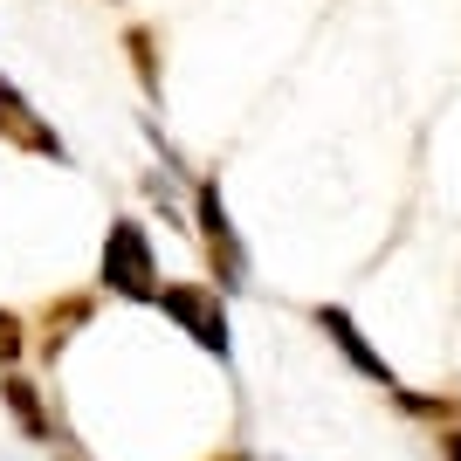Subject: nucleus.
<instances>
[{
    "mask_svg": "<svg viewBox=\"0 0 461 461\" xmlns=\"http://www.w3.org/2000/svg\"><path fill=\"white\" fill-rule=\"evenodd\" d=\"M104 289L131 296V303H158V269H152V241L138 221H117L104 241Z\"/></svg>",
    "mask_w": 461,
    "mask_h": 461,
    "instance_id": "1",
    "label": "nucleus"
},
{
    "mask_svg": "<svg viewBox=\"0 0 461 461\" xmlns=\"http://www.w3.org/2000/svg\"><path fill=\"white\" fill-rule=\"evenodd\" d=\"M158 310H166L200 351L228 358V310H221L213 289H200V283H158Z\"/></svg>",
    "mask_w": 461,
    "mask_h": 461,
    "instance_id": "2",
    "label": "nucleus"
},
{
    "mask_svg": "<svg viewBox=\"0 0 461 461\" xmlns=\"http://www.w3.org/2000/svg\"><path fill=\"white\" fill-rule=\"evenodd\" d=\"M200 234H207L213 249H221V283L228 289H241L249 283V249H241V241H234V228H228V207H221V186H200Z\"/></svg>",
    "mask_w": 461,
    "mask_h": 461,
    "instance_id": "3",
    "label": "nucleus"
},
{
    "mask_svg": "<svg viewBox=\"0 0 461 461\" xmlns=\"http://www.w3.org/2000/svg\"><path fill=\"white\" fill-rule=\"evenodd\" d=\"M0 138H14V145H28V152H49V158H62V138L41 124L35 111H28V96L14 90V83L0 77Z\"/></svg>",
    "mask_w": 461,
    "mask_h": 461,
    "instance_id": "4",
    "label": "nucleus"
},
{
    "mask_svg": "<svg viewBox=\"0 0 461 461\" xmlns=\"http://www.w3.org/2000/svg\"><path fill=\"white\" fill-rule=\"evenodd\" d=\"M317 324H324V338H330L338 351H345V358H351L358 372H366V379H379V385H400V379H393V366H385L379 351H372L366 338H358V324H351V317H345L338 303H317Z\"/></svg>",
    "mask_w": 461,
    "mask_h": 461,
    "instance_id": "5",
    "label": "nucleus"
},
{
    "mask_svg": "<svg viewBox=\"0 0 461 461\" xmlns=\"http://www.w3.org/2000/svg\"><path fill=\"white\" fill-rule=\"evenodd\" d=\"M0 400H7V413H14V427L28 434V441H49V434H56V427H49V406H41V393H35V379L7 372V379H0Z\"/></svg>",
    "mask_w": 461,
    "mask_h": 461,
    "instance_id": "6",
    "label": "nucleus"
},
{
    "mask_svg": "<svg viewBox=\"0 0 461 461\" xmlns=\"http://www.w3.org/2000/svg\"><path fill=\"white\" fill-rule=\"evenodd\" d=\"M21 345H28V338H21V324L7 317V310H0V366H14V358H21Z\"/></svg>",
    "mask_w": 461,
    "mask_h": 461,
    "instance_id": "7",
    "label": "nucleus"
},
{
    "mask_svg": "<svg viewBox=\"0 0 461 461\" xmlns=\"http://www.w3.org/2000/svg\"><path fill=\"white\" fill-rule=\"evenodd\" d=\"M441 447H447V461H461V427H447V441H441Z\"/></svg>",
    "mask_w": 461,
    "mask_h": 461,
    "instance_id": "8",
    "label": "nucleus"
}]
</instances>
